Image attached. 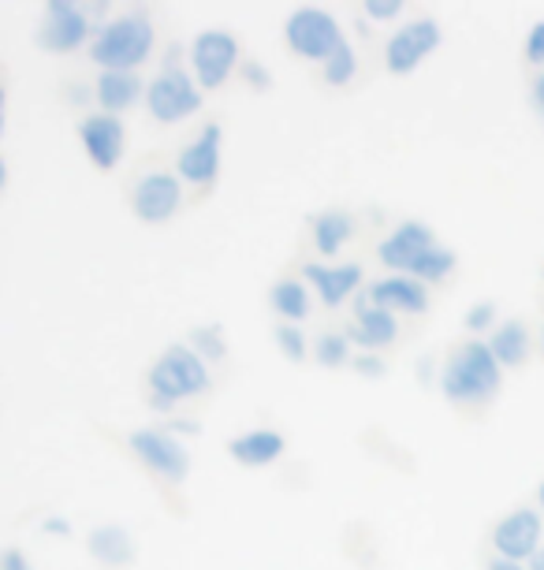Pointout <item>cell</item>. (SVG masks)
Wrapping results in <instances>:
<instances>
[{"mask_svg": "<svg viewBox=\"0 0 544 570\" xmlns=\"http://www.w3.org/2000/svg\"><path fill=\"white\" fill-rule=\"evenodd\" d=\"M500 376H504V365L496 362V354L488 351V343L466 340L447 354V362L441 370V392L447 403L474 406V403L493 400L500 392Z\"/></svg>", "mask_w": 544, "mask_h": 570, "instance_id": "1", "label": "cell"}, {"mask_svg": "<svg viewBox=\"0 0 544 570\" xmlns=\"http://www.w3.org/2000/svg\"><path fill=\"white\" fill-rule=\"evenodd\" d=\"M146 384H149V403H154L157 411H172L179 403L206 395L212 381L195 347H168L161 358L154 362Z\"/></svg>", "mask_w": 544, "mask_h": 570, "instance_id": "2", "label": "cell"}, {"mask_svg": "<svg viewBox=\"0 0 544 570\" xmlns=\"http://www.w3.org/2000/svg\"><path fill=\"white\" fill-rule=\"evenodd\" d=\"M157 46V30L154 19L127 12L109 19L90 41V60L101 63L105 71H135L138 63H146L154 57Z\"/></svg>", "mask_w": 544, "mask_h": 570, "instance_id": "3", "label": "cell"}, {"mask_svg": "<svg viewBox=\"0 0 544 570\" xmlns=\"http://www.w3.org/2000/svg\"><path fill=\"white\" fill-rule=\"evenodd\" d=\"M284 41H287V49L298 52L303 60L325 63L339 46H344L347 38L339 35L336 16H328L325 8L306 4V8H295V12L287 16Z\"/></svg>", "mask_w": 544, "mask_h": 570, "instance_id": "4", "label": "cell"}, {"mask_svg": "<svg viewBox=\"0 0 544 570\" xmlns=\"http://www.w3.org/2000/svg\"><path fill=\"white\" fill-rule=\"evenodd\" d=\"M127 448L135 451V459L142 462L149 473L165 481V485H184L190 473V451L184 440H176L165 429H135L127 436Z\"/></svg>", "mask_w": 544, "mask_h": 570, "instance_id": "5", "label": "cell"}, {"mask_svg": "<svg viewBox=\"0 0 544 570\" xmlns=\"http://www.w3.org/2000/svg\"><path fill=\"white\" fill-rule=\"evenodd\" d=\"M146 105L161 124H179L201 109V86L187 71L165 68L146 86Z\"/></svg>", "mask_w": 544, "mask_h": 570, "instance_id": "6", "label": "cell"}, {"mask_svg": "<svg viewBox=\"0 0 544 570\" xmlns=\"http://www.w3.org/2000/svg\"><path fill=\"white\" fill-rule=\"evenodd\" d=\"M239 60V38L228 30H201L190 46V68H195V82L201 90H220L231 79Z\"/></svg>", "mask_w": 544, "mask_h": 570, "instance_id": "7", "label": "cell"}, {"mask_svg": "<svg viewBox=\"0 0 544 570\" xmlns=\"http://www.w3.org/2000/svg\"><path fill=\"white\" fill-rule=\"evenodd\" d=\"M179 176H172V171H142V176L135 179L131 187V213L142 224H165L172 220L179 206H184V187H179Z\"/></svg>", "mask_w": 544, "mask_h": 570, "instance_id": "8", "label": "cell"}, {"mask_svg": "<svg viewBox=\"0 0 544 570\" xmlns=\"http://www.w3.org/2000/svg\"><path fill=\"white\" fill-rule=\"evenodd\" d=\"M541 537H544V519L541 511L533 508H515L507 511L504 519L493 525L488 541H493V552L504 559H518V563H530L533 556L541 552Z\"/></svg>", "mask_w": 544, "mask_h": 570, "instance_id": "9", "label": "cell"}, {"mask_svg": "<svg viewBox=\"0 0 544 570\" xmlns=\"http://www.w3.org/2000/svg\"><path fill=\"white\" fill-rule=\"evenodd\" d=\"M436 46H441V23L429 16H422V19H414V23L399 27L396 35L388 38L384 68L392 75H411V71H418V63L429 57Z\"/></svg>", "mask_w": 544, "mask_h": 570, "instance_id": "10", "label": "cell"}, {"mask_svg": "<svg viewBox=\"0 0 544 570\" xmlns=\"http://www.w3.org/2000/svg\"><path fill=\"white\" fill-rule=\"evenodd\" d=\"M90 38V16L82 12L75 0H49L46 16H41L38 41L49 52H75Z\"/></svg>", "mask_w": 544, "mask_h": 570, "instance_id": "11", "label": "cell"}, {"mask_svg": "<svg viewBox=\"0 0 544 570\" xmlns=\"http://www.w3.org/2000/svg\"><path fill=\"white\" fill-rule=\"evenodd\" d=\"M220 146H224L220 124H206L195 142H187L179 149L176 176L190 183V187H212V179H217V171H220Z\"/></svg>", "mask_w": 544, "mask_h": 570, "instance_id": "12", "label": "cell"}, {"mask_svg": "<svg viewBox=\"0 0 544 570\" xmlns=\"http://www.w3.org/2000/svg\"><path fill=\"white\" fill-rule=\"evenodd\" d=\"M79 142H82V154L90 157L93 168L112 171L116 165H120V157H123L127 127L116 120V116H109V112L87 116V120L79 124Z\"/></svg>", "mask_w": 544, "mask_h": 570, "instance_id": "13", "label": "cell"}, {"mask_svg": "<svg viewBox=\"0 0 544 570\" xmlns=\"http://www.w3.org/2000/svg\"><path fill=\"white\" fill-rule=\"evenodd\" d=\"M433 246H436V235H433L429 224L407 220L377 246V254H380V262L388 268H396L399 276H411V268L418 265V257L429 254Z\"/></svg>", "mask_w": 544, "mask_h": 570, "instance_id": "14", "label": "cell"}, {"mask_svg": "<svg viewBox=\"0 0 544 570\" xmlns=\"http://www.w3.org/2000/svg\"><path fill=\"white\" fill-rule=\"evenodd\" d=\"M369 303L388 309V314H425L429 292L414 276H384L377 284H369Z\"/></svg>", "mask_w": 544, "mask_h": 570, "instance_id": "15", "label": "cell"}, {"mask_svg": "<svg viewBox=\"0 0 544 570\" xmlns=\"http://www.w3.org/2000/svg\"><path fill=\"white\" fill-rule=\"evenodd\" d=\"M303 276L306 284L317 287L325 306H344L350 295L358 292L362 284V265L358 262H347V265H317V262H306L303 265Z\"/></svg>", "mask_w": 544, "mask_h": 570, "instance_id": "16", "label": "cell"}, {"mask_svg": "<svg viewBox=\"0 0 544 570\" xmlns=\"http://www.w3.org/2000/svg\"><path fill=\"white\" fill-rule=\"evenodd\" d=\"M350 340H355L358 347H369V351L392 347V343L399 340L396 314H388V309H380V306H373V303L358 306L355 325H350Z\"/></svg>", "mask_w": 544, "mask_h": 570, "instance_id": "17", "label": "cell"}, {"mask_svg": "<svg viewBox=\"0 0 544 570\" xmlns=\"http://www.w3.org/2000/svg\"><path fill=\"white\" fill-rule=\"evenodd\" d=\"M284 451H287V440L284 433H276V429H254V433L228 440V455L243 462V466H269Z\"/></svg>", "mask_w": 544, "mask_h": 570, "instance_id": "18", "label": "cell"}, {"mask_svg": "<svg viewBox=\"0 0 544 570\" xmlns=\"http://www.w3.org/2000/svg\"><path fill=\"white\" fill-rule=\"evenodd\" d=\"M350 239H355V217H350V213L325 209L322 217H314V246H317V254L336 257Z\"/></svg>", "mask_w": 544, "mask_h": 570, "instance_id": "19", "label": "cell"}, {"mask_svg": "<svg viewBox=\"0 0 544 570\" xmlns=\"http://www.w3.org/2000/svg\"><path fill=\"white\" fill-rule=\"evenodd\" d=\"M488 351L496 354V362L500 365H507V370H518V365H526L530 358V328H526V321H504L496 332H493V340H488Z\"/></svg>", "mask_w": 544, "mask_h": 570, "instance_id": "20", "label": "cell"}, {"mask_svg": "<svg viewBox=\"0 0 544 570\" xmlns=\"http://www.w3.org/2000/svg\"><path fill=\"white\" fill-rule=\"evenodd\" d=\"M138 94H142V82H138L135 71H101L98 79V105L109 116L131 109L138 101Z\"/></svg>", "mask_w": 544, "mask_h": 570, "instance_id": "21", "label": "cell"}, {"mask_svg": "<svg viewBox=\"0 0 544 570\" xmlns=\"http://www.w3.org/2000/svg\"><path fill=\"white\" fill-rule=\"evenodd\" d=\"M87 548L105 567H127L135 559V541L127 537V530H120V525H101V530H93Z\"/></svg>", "mask_w": 544, "mask_h": 570, "instance_id": "22", "label": "cell"}, {"mask_svg": "<svg viewBox=\"0 0 544 570\" xmlns=\"http://www.w3.org/2000/svg\"><path fill=\"white\" fill-rule=\"evenodd\" d=\"M269 303L284 321H303L309 314V292H306L303 279H295V276L276 279L269 287Z\"/></svg>", "mask_w": 544, "mask_h": 570, "instance_id": "23", "label": "cell"}, {"mask_svg": "<svg viewBox=\"0 0 544 570\" xmlns=\"http://www.w3.org/2000/svg\"><path fill=\"white\" fill-rule=\"evenodd\" d=\"M455 273V254L444 250V246H433L429 254L418 257V265L411 268L414 279H422V284H441V279H447Z\"/></svg>", "mask_w": 544, "mask_h": 570, "instance_id": "24", "label": "cell"}, {"mask_svg": "<svg viewBox=\"0 0 544 570\" xmlns=\"http://www.w3.org/2000/svg\"><path fill=\"white\" fill-rule=\"evenodd\" d=\"M317 365H325V370H344V365H350L355 358H350V336H344V332H325L322 340H317Z\"/></svg>", "mask_w": 544, "mask_h": 570, "instance_id": "25", "label": "cell"}, {"mask_svg": "<svg viewBox=\"0 0 544 570\" xmlns=\"http://www.w3.org/2000/svg\"><path fill=\"white\" fill-rule=\"evenodd\" d=\"M325 82L328 86H347L350 79H355L358 75V57H355V49H350V41H344V46H339L333 57H328L325 63Z\"/></svg>", "mask_w": 544, "mask_h": 570, "instance_id": "26", "label": "cell"}, {"mask_svg": "<svg viewBox=\"0 0 544 570\" xmlns=\"http://www.w3.org/2000/svg\"><path fill=\"white\" fill-rule=\"evenodd\" d=\"M276 347L287 362H306L309 358V347H306V336L298 325H280L276 328Z\"/></svg>", "mask_w": 544, "mask_h": 570, "instance_id": "27", "label": "cell"}, {"mask_svg": "<svg viewBox=\"0 0 544 570\" xmlns=\"http://www.w3.org/2000/svg\"><path fill=\"white\" fill-rule=\"evenodd\" d=\"M403 12H407L403 0H366V4H362V16L377 19V23H392V19H399Z\"/></svg>", "mask_w": 544, "mask_h": 570, "instance_id": "28", "label": "cell"}, {"mask_svg": "<svg viewBox=\"0 0 544 570\" xmlns=\"http://www.w3.org/2000/svg\"><path fill=\"white\" fill-rule=\"evenodd\" d=\"M463 325H466V332H474V336H477V332H485L488 325H496V303H477V306H471V309H466Z\"/></svg>", "mask_w": 544, "mask_h": 570, "instance_id": "29", "label": "cell"}, {"mask_svg": "<svg viewBox=\"0 0 544 570\" xmlns=\"http://www.w3.org/2000/svg\"><path fill=\"white\" fill-rule=\"evenodd\" d=\"M526 60L533 68H544V19L541 23H533V30L526 35Z\"/></svg>", "mask_w": 544, "mask_h": 570, "instance_id": "30", "label": "cell"}, {"mask_svg": "<svg viewBox=\"0 0 544 570\" xmlns=\"http://www.w3.org/2000/svg\"><path fill=\"white\" fill-rule=\"evenodd\" d=\"M239 75L254 86V90H269V86H273V75L265 71L258 60H243L239 63Z\"/></svg>", "mask_w": 544, "mask_h": 570, "instance_id": "31", "label": "cell"}, {"mask_svg": "<svg viewBox=\"0 0 544 570\" xmlns=\"http://www.w3.org/2000/svg\"><path fill=\"white\" fill-rule=\"evenodd\" d=\"M350 365H355V373H362V376H384V373H388V365H384V358H377V354H358Z\"/></svg>", "mask_w": 544, "mask_h": 570, "instance_id": "32", "label": "cell"}, {"mask_svg": "<svg viewBox=\"0 0 544 570\" xmlns=\"http://www.w3.org/2000/svg\"><path fill=\"white\" fill-rule=\"evenodd\" d=\"M0 570H34V567H30L23 548H4L0 552Z\"/></svg>", "mask_w": 544, "mask_h": 570, "instance_id": "33", "label": "cell"}, {"mask_svg": "<svg viewBox=\"0 0 544 570\" xmlns=\"http://www.w3.org/2000/svg\"><path fill=\"white\" fill-rule=\"evenodd\" d=\"M485 570H530L526 563H518V559H504V556H488L485 559Z\"/></svg>", "mask_w": 544, "mask_h": 570, "instance_id": "34", "label": "cell"}, {"mask_svg": "<svg viewBox=\"0 0 544 570\" xmlns=\"http://www.w3.org/2000/svg\"><path fill=\"white\" fill-rule=\"evenodd\" d=\"M46 530H49L52 537H68V533H71V525H68V519H46Z\"/></svg>", "mask_w": 544, "mask_h": 570, "instance_id": "35", "label": "cell"}, {"mask_svg": "<svg viewBox=\"0 0 544 570\" xmlns=\"http://www.w3.org/2000/svg\"><path fill=\"white\" fill-rule=\"evenodd\" d=\"M533 105H537V112L544 116V75L533 79Z\"/></svg>", "mask_w": 544, "mask_h": 570, "instance_id": "36", "label": "cell"}, {"mask_svg": "<svg viewBox=\"0 0 544 570\" xmlns=\"http://www.w3.org/2000/svg\"><path fill=\"white\" fill-rule=\"evenodd\" d=\"M526 567H530V570H544V544H541V552H537V556H533V559H530V563H526Z\"/></svg>", "mask_w": 544, "mask_h": 570, "instance_id": "37", "label": "cell"}, {"mask_svg": "<svg viewBox=\"0 0 544 570\" xmlns=\"http://www.w3.org/2000/svg\"><path fill=\"white\" fill-rule=\"evenodd\" d=\"M537 511H541V519H544V481H541V489H537Z\"/></svg>", "mask_w": 544, "mask_h": 570, "instance_id": "38", "label": "cell"}, {"mask_svg": "<svg viewBox=\"0 0 544 570\" xmlns=\"http://www.w3.org/2000/svg\"><path fill=\"white\" fill-rule=\"evenodd\" d=\"M541 358H544V325H541Z\"/></svg>", "mask_w": 544, "mask_h": 570, "instance_id": "39", "label": "cell"}, {"mask_svg": "<svg viewBox=\"0 0 544 570\" xmlns=\"http://www.w3.org/2000/svg\"><path fill=\"white\" fill-rule=\"evenodd\" d=\"M541 276H544V268H541Z\"/></svg>", "mask_w": 544, "mask_h": 570, "instance_id": "40", "label": "cell"}]
</instances>
